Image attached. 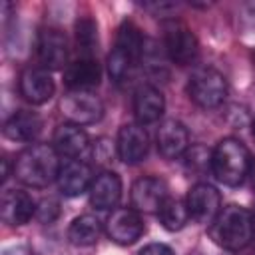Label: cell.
<instances>
[{
  "instance_id": "22",
  "label": "cell",
  "mask_w": 255,
  "mask_h": 255,
  "mask_svg": "<svg viewBox=\"0 0 255 255\" xmlns=\"http://www.w3.org/2000/svg\"><path fill=\"white\" fill-rule=\"evenodd\" d=\"M143 48H145V40L139 32V28L131 22H124L118 30V40H116V50L124 52L128 58H131L133 62H137L143 56Z\"/></svg>"
},
{
  "instance_id": "30",
  "label": "cell",
  "mask_w": 255,
  "mask_h": 255,
  "mask_svg": "<svg viewBox=\"0 0 255 255\" xmlns=\"http://www.w3.org/2000/svg\"><path fill=\"white\" fill-rule=\"evenodd\" d=\"M251 171H253V185H255V163H253V167H251Z\"/></svg>"
},
{
  "instance_id": "17",
  "label": "cell",
  "mask_w": 255,
  "mask_h": 255,
  "mask_svg": "<svg viewBox=\"0 0 255 255\" xmlns=\"http://www.w3.org/2000/svg\"><path fill=\"white\" fill-rule=\"evenodd\" d=\"M36 213L34 199L20 189H8L2 195V219L8 225H24Z\"/></svg>"
},
{
  "instance_id": "11",
  "label": "cell",
  "mask_w": 255,
  "mask_h": 255,
  "mask_svg": "<svg viewBox=\"0 0 255 255\" xmlns=\"http://www.w3.org/2000/svg\"><path fill=\"white\" fill-rule=\"evenodd\" d=\"M18 88L30 104H44L54 96V80L46 68H26L20 74Z\"/></svg>"
},
{
  "instance_id": "25",
  "label": "cell",
  "mask_w": 255,
  "mask_h": 255,
  "mask_svg": "<svg viewBox=\"0 0 255 255\" xmlns=\"http://www.w3.org/2000/svg\"><path fill=\"white\" fill-rule=\"evenodd\" d=\"M135 62L131 60V58H128L124 52H120V50H112V54L108 56V72H110V76L116 80V82H122L128 74H129V70H131V66H133Z\"/></svg>"
},
{
  "instance_id": "13",
  "label": "cell",
  "mask_w": 255,
  "mask_h": 255,
  "mask_svg": "<svg viewBox=\"0 0 255 255\" xmlns=\"http://www.w3.org/2000/svg\"><path fill=\"white\" fill-rule=\"evenodd\" d=\"M100 76H102V72H100V66H98L96 58L80 56L78 60L68 64L66 70H64L66 86L72 92H90V88L100 84Z\"/></svg>"
},
{
  "instance_id": "3",
  "label": "cell",
  "mask_w": 255,
  "mask_h": 255,
  "mask_svg": "<svg viewBox=\"0 0 255 255\" xmlns=\"http://www.w3.org/2000/svg\"><path fill=\"white\" fill-rule=\"evenodd\" d=\"M249 149L235 137H223L211 151V171L225 185H239L251 173Z\"/></svg>"
},
{
  "instance_id": "28",
  "label": "cell",
  "mask_w": 255,
  "mask_h": 255,
  "mask_svg": "<svg viewBox=\"0 0 255 255\" xmlns=\"http://www.w3.org/2000/svg\"><path fill=\"white\" fill-rule=\"evenodd\" d=\"M139 255H175V253L171 251V247L163 243H149L139 251Z\"/></svg>"
},
{
  "instance_id": "19",
  "label": "cell",
  "mask_w": 255,
  "mask_h": 255,
  "mask_svg": "<svg viewBox=\"0 0 255 255\" xmlns=\"http://www.w3.org/2000/svg\"><path fill=\"white\" fill-rule=\"evenodd\" d=\"M88 143L90 141H88L86 131L76 124H62L54 131L56 151L70 159H80V155L88 149Z\"/></svg>"
},
{
  "instance_id": "29",
  "label": "cell",
  "mask_w": 255,
  "mask_h": 255,
  "mask_svg": "<svg viewBox=\"0 0 255 255\" xmlns=\"http://www.w3.org/2000/svg\"><path fill=\"white\" fill-rule=\"evenodd\" d=\"M2 255H36V253L26 245H14V247H8Z\"/></svg>"
},
{
  "instance_id": "9",
  "label": "cell",
  "mask_w": 255,
  "mask_h": 255,
  "mask_svg": "<svg viewBox=\"0 0 255 255\" xmlns=\"http://www.w3.org/2000/svg\"><path fill=\"white\" fill-rule=\"evenodd\" d=\"M36 52L42 66L48 70H58L68 60V42L58 28H42L36 40Z\"/></svg>"
},
{
  "instance_id": "32",
  "label": "cell",
  "mask_w": 255,
  "mask_h": 255,
  "mask_svg": "<svg viewBox=\"0 0 255 255\" xmlns=\"http://www.w3.org/2000/svg\"><path fill=\"white\" fill-rule=\"evenodd\" d=\"M253 133H255V122H253Z\"/></svg>"
},
{
  "instance_id": "24",
  "label": "cell",
  "mask_w": 255,
  "mask_h": 255,
  "mask_svg": "<svg viewBox=\"0 0 255 255\" xmlns=\"http://www.w3.org/2000/svg\"><path fill=\"white\" fill-rule=\"evenodd\" d=\"M76 42L84 58H94V50L98 46V34L92 18H80L76 22Z\"/></svg>"
},
{
  "instance_id": "23",
  "label": "cell",
  "mask_w": 255,
  "mask_h": 255,
  "mask_svg": "<svg viewBox=\"0 0 255 255\" xmlns=\"http://www.w3.org/2000/svg\"><path fill=\"white\" fill-rule=\"evenodd\" d=\"M157 217L161 221V225L169 231H179L187 219H189V213H187V205L179 199H173V197H167L163 201V205L159 207L157 211Z\"/></svg>"
},
{
  "instance_id": "16",
  "label": "cell",
  "mask_w": 255,
  "mask_h": 255,
  "mask_svg": "<svg viewBox=\"0 0 255 255\" xmlns=\"http://www.w3.org/2000/svg\"><path fill=\"white\" fill-rule=\"evenodd\" d=\"M122 197V181L114 171H102L92 179L90 185V199L92 205L98 209H112L118 205Z\"/></svg>"
},
{
  "instance_id": "1",
  "label": "cell",
  "mask_w": 255,
  "mask_h": 255,
  "mask_svg": "<svg viewBox=\"0 0 255 255\" xmlns=\"http://www.w3.org/2000/svg\"><path fill=\"white\" fill-rule=\"evenodd\" d=\"M58 151L46 143H30L14 161V175L30 187H46L60 173Z\"/></svg>"
},
{
  "instance_id": "7",
  "label": "cell",
  "mask_w": 255,
  "mask_h": 255,
  "mask_svg": "<svg viewBox=\"0 0 255 255\" xmlns=\"http://www.w3.org/2000/svg\"><path fill=\"white\" fill-rule=\"evenodd\" d=\"M219 191L209 183H195L187 193V213L197 223H211L219 209Z\"/></svg>"
},
{
  "instance_id": "14",
  "label": "cell",
  "mask_w": 255,
  "mask_h": 255,
  "mask_svg": "<svg viewBox=\"0 0 255 255\" xmlns=\"http://www.w3.org/2000/svg\"><path fill=\"white\" fill-rule=\"evenodd\" d=\"M60 191L68 197L82 195L92 185V169L82 159H68L58 173Z\"/></svg>"
},
{
  "instance_id": "10",
  "label": "cell",
  "mask_w": 255,
  "mask_h": 255,
  "mask_svg": "<svg viewBox=\"0 0 255 255\" xmlns=\"http://www.w3.org/2000/svg\"><path fill=\"white\" fill-rule=\"evenodd\" d=\"M167 197V185L159 177H141L131 185V205L135 211L157 213Z\"/></svg>"
},
{
  "instance_id": "12",
  "label": "cell",
  "mask_w": 255,
  "mask_h": 255,
  "mask_svg": "<svg viewBox=\"0 0 255 255\" xmlns=\"http://www.w3.org/2000/svg\"><path fill=\"white\" fill-rule=\"evenodd\" d=\"M118 155L124 163H137L147 155L149 139L139 124H126L118 133Z\"/></svg>"
},
{
  "instance_id": "27",
  "label": "cell",
  "mask_w": 255,
  "mask_h": 255,
  "mask_svg": "<svg viewBox=\"0 0 255 255\" xmlns=\"http://www.w3.org/2000/svg\"><path fill=\"white\" fill-rule=\"evenodd\" d=\"M187 165L191 169H203V167H211V155L203 149V147H193L191 151H187Z\"/></svg>"
},
{
  "instance_id": "31",
  "label": "cell",
  "mask_w": 255,
  "mask_h": 255,
  "mask_svg": "<svg viewBox=\"0 0 255 255\" xmlns=\"http://www.w3.org/2000/svg\"><path fill=\"white\" fill-rule=\"evenodd\" d=\"M253 223H255V211H253Z\"/></svg>"
},
{
  "instance_id": "6",
  "label": "cell",
  "mask_w": 255,
  "mask_h": 255,
  "mask_svg": "<svg viewBox=\"0 0 255 255\" xmlns=\"http://www.w3.org/2000/svg\"><path fill=\"white\" fill-rule=\"evenodd\" d=\"M62 114L70 120V124L82 126V124H94L102 118L104 106L98 96L92 92H70L60 102Z\"/></svg>"
},
{
  "instance_id": "33",
  "label": "cell",
  "mask_w": 255,
  "mask_h": 255,
  "mask_svg": "<svg viewBox=\"0 0 255 255\" xmlns=\"http://www.w3.org/2000/svg\"><path fill=\"white\" fill-rule=\"evenodd\" d=\"M253 58H255V54H253Z\"/></svg>"
},
{
  "instance_id": "4",
  "label": "cell",
  "mask_w": 255,
  "mask_h": 255,
  "mask_svg": "<svg viewBox=\"0 0 255 255\" xmlns=\"http://www.w3.org/2000/svg\"><path fill=\"white\" fill-rule=\"evenodd\" d=\"M187 92H189V98L199 108L211 110L223 104L227 96V82L223 74H219L213 68H197L189 76Z\"/></svg>"
},
{
  "instance_id": "20",
  "label": "cell",
  "mask_w": 255,
  "mask_h": 255,
  "mask_svg": "<svg viewBox=\"0 0 255 255\" xmlns=\"http://www.w3.org/2000/svg\"><path fill=\"white\" fill-rule=\"evenodd\" d=\"M42 131V120L34 112H16L4 124V135L12 141L30 143Z\"/></svg>"
},
{
  "instance_id": "8",
  "label": "cell",
  "mask_w": 255,
  "mask_h": 255,
  "mask_svg": "<svg viewBox=\"0 0 255 255\" xmlns=\"http://www.w3.org/2000/svg\"><path fill=\"white\" fill-rule=\"evenodd\" d=\"M108 235L120 245H131L143 235V221L135 209L120 207L114 209L106 223Z\"/></svg>"
},
{
  "instance_id": "2",
  "label": "cell",
  "mask_w": 255,
  "mask_h": 255,
  "mask_svg": "<svg viewBox=\"0 0 255 255\" xmlns=\"http://www.w3.org/2000/svg\"><path fill=\"white\" fill-rule=\"evenodd\" d=\"M209 225L211 239L229 251L243 249L253 239V215L239 205L223 207Z\"/></svg>"
},
{
  "instance_id": "15",
  "label": "cell",
  "mask_w": 255,
  "mask_h": 255,
  "mask_svg": "<svg viewBox=\"0 0 255 255\" xmlns=\"http://www.w3.org/2000/svg\"><path fill=\"white\" fill-rule=\"evenodd\" d=\"M189 135L181 122L177 120H165L157 129V149L163 157L175 159L187 151Z\"/></svg>"
},
{
  "instance_id": "18",
  "label": "cell",
  "mask_w": 255,
  "mask_h": 255,
  "mask_svg": "<svg viewBox=\"0 0 255 255\" xmlns=\"http://www.w3.org/2000/svg\"><path fill=\"white\" fill-rule=\"evenodd\" d=\"M165 108L163 96L153 86H141L133 94V114L139 124H153L161 118Z\"/></svg>"
},
{
  "instance_id": "21",
  "label": "cell",
  "mask_w": 255,
  "mask_h": 255,
  "mask_svg": "<svg viewBox=\"0 0 255 255\" xmlns=\"http://www.w3.org/2000/svg\"><path fill=\"white\" fill-rule=\"evenodd\" d=\"M102 233V225L100 221L94 217V215H80L76 217L70 227H68V239L74 243V245H80V247H86V245H94L98 241Z\"/></svg>"
},
{
  "instance_id": "5",
  "label": "cell",
  "mask_w": 255,
  "mask_h": 255,
  "mask_svg": "<svg viewBox=\"0 0 255 255\" xmlns=\"http://www.w3.org/2000/svg\"><path fill=\"white\" fill-rule=\"evenodd\" d=\"M163 48L169 60L177 66L191 64L199 52L193 32L179 20H167L163 24Z\"/></svg>"
},
{
  "instance_id": "26",
  "label": "cell",
  "mask_w": 255,
  "mask_h": 255,
  "mask_svg": "<svg viewBox=\"0 0 255 255\" xmlns=\"http://www.w3.org/2000/svg\"><path fill=\"white\" fill-rule=\"evenodd\" d=\"M58 215H60V203L56 199H44L36 209V217L42 223H52Z\"/></svg>"
}]
</instances>
